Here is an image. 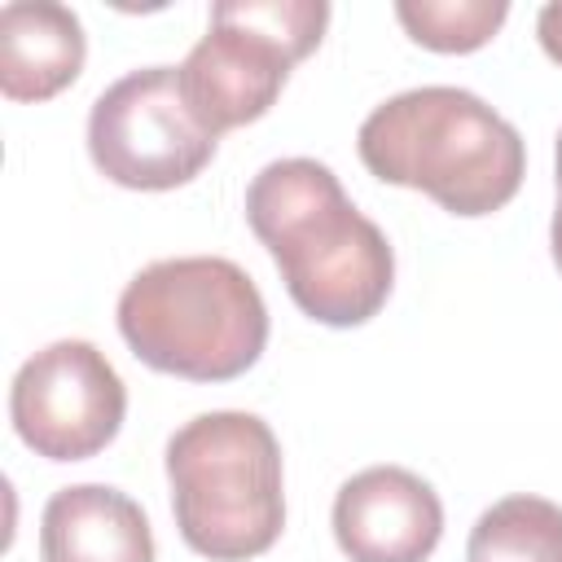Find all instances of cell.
Segmentation results:
<instances>
[{
	"label": "cell",
	"instance_id": "cell-1",
	"mask_svg": "<svg viewBox=\"0 0 562 562\" xmlns=\"http://www.w3.org/2000/svg\"><path fill=\"white\" fill-rule=\"evenodd\" d=\"M246 224L268 246L294 307L316 325L351 329L386 307L395 250L325 162H268L246 189Z\"/></svg>",
	"mask_w": 562,
	"mask_h": 562
},
{
	"label": "cell",
	"instance_id": "cell-2",
	"mask_svg": "<svg viewBox=\"0 0 562 562\" xmlns=\"http://www.w3.org/2000/svg\"><path fill=\"white\" fill-rule=\"evenodd\" d=\"M360 162L382 184L417 189L448 215L479 220L514 202L527 145L483 97L448 83L408 88L369 110L356 132Z\"/></svg>",
	"mask_w": 562,
	"mask_h": 562
},
{
	"label": "cell",
	"instance_id": "cell-3",
	"mask_svg": "<svg viewBox=\"0 0 562 562\" xmlns=\"http://www.w3.org/2000/svg\"><path fill=\"white\" fill-rule=\"evenodd\" d=\"M132 356L189 382H233L268 347V307L246 268L224 255H180L140 268L119 294Z\"/></svg>",
	"mask_w": 562,
	"mask_h": 562
},
{
	"label": "cell",
	"instance_id": "cell-4",
	"mask_svg": "<svg viewBox=\"0 0 562 562\" xmlns=\"http://www.w3.org/2000/svg\"><path fill=\"white\" fill-rule=\"evenodd\" d=\"M180 540L211 562H246L285 527V474L272 426L241 408L198 413L167 439Z\"/></svg>",
	"mask_w": 562,
	"mask_h": 562
},
{
	"label": "cell",
	"instance_id": "cell-5",
	"mask_svg": "<svg viewBox=\"0 0 562 562\" xmlns=\"http://www.w3.org/2000/svg\"><path fill=\"white\" fill-rule=\"evenodd\" d=\"M329 26L325 0H220L206 35L176 66L193 114L215 132L263 119L290 70L316 53Z\"/></svg>",
	"mask_w": 562,
	"mask_h": 562
},
{
	"label": "cell",
	"instance_id": "cell-6",
	"mask_svg": "<svg viewBox=\"0 0 562 562\" xmlns=\"http://www.w3.org/2000/svg\"><path fill=\"white\" fill-rule=\"evenodd\" d=\"M215 145L220 136L193 114L176 66L127 70L88 110V158L119 189H180L202 176Z\"/></svg>",
	"mask_w": 562,
	"mask_h": 562
},
{
	"label": "cell",
	"instance_id": "cell-7",
	"mask_svg": "<svg viewBox=\"0 0 562 562\" xmlns=\"http://www.w3.org/2000/svg\"><path fill=\"white\" fill-rule=\"evenodd\" d=\"M127 413V386L101 347L57 338L40 347L9 386V422L44 461H88L114 443Z\"/></svg>",
	"mask_w": 562,
	"mask_h": 562
},
{
	"label": "cell",
	"instance_id": "cell-8",
	"mask_svg": "<svg viewBox=\"0 0 562 562\" xmlns=\"http://www.w3.org/2000/svg\"><path fill=\"white\" fill-rule=\"evenodd\" d=\"M329 522L351 562H426L443 536V505L422 474L369 465L338 487Z\"/></svg>",
	"mask_w": 562,
	"mask_h": 562
},
{
	"label": "cell",
	"instance_id": "cell-9",
	"mask_svg": "<svg viewBox=\"0 0 562 562\" xmlns=\"http://www.w3.org/2000/svg\"><path fill=\"white\" fill-rule=\"evenodd\" d=\"M44 562H154L145 509L105 483L57 487L40 514Z\"/></svg>",
	"mask_w": 562,
	"mask_h": 562
},
{
	"label": "cell",
	"instance_id": "cell-10",
	"mask_svg": "<svg viewBox=\"0 0 562 562\" xmlns=\"http://www.w3.org/2000/svg\"><path fill=\"white\" fill-rule=\"evenodd\" d=\"M88 57L83 22L53 0H9L0 9V92L9 101H48L66 92Z\"/></svg>",
	"mask_w": 562,
	"mask_h": 562
},
{
	"label": "cell",
	"instance_id": "cell-11",
	"mask_svg": "<svg viewBox=\"0 0 562 562\" xmlns=\"http://www.w3.org/2000/svg\"><path fill=\"white\" fill-rule=\"evenodd\" d=\"M465 562H562V505L531 492L487 505L470 527Z\"/></svg>",
	"mask_w": 562,
	"mask_h": 562
},
{
	"label": "cell",
	"instance_id": "cell-12",
	"mask_svg": "<svg viewBox=\"0 0 562 562\" xmlns=\"http://www.w3.org/2000/svg\"><path fill=\"white\" fill-rule=\"evenodd\" d=\"M400 26L430 53H474L509 18L505 0H400Z\"/></svg>",
	"mask_w": 562,
	"mask_h": 562
},
{
	"label": "cell",
	"instance_id": "cell-13",
	"mask_svg": "<svg viewBox=\"0 0 562 562\" xmlns=\"http://www.w3.org/2000/svg\"><path fill=\"white\" fill-rule=\"evenodd\" d=\"M536 40H540L544 57L562 66V0H549V4L536 13Z\"/></svg>",
	"mask_w": 562,
	"mask_h": 562
},
{
	"label": "cell",
	"instance_id": "cell-14",
	"mask_svg": "<svg viewBox=\"0 0 562 562\" xmlns=\"http://www.w3.org/2000/svg\"><path fill=\"white\" fill-rule=\"evenodd\" d=\"M549 250H553V263H558V272H562V193H558L553 224H549Z\"/></svg>",
	"mask_w": 562,
	"mask_h": 562
},
{
	"label": "cell",
	"instance_id": "cell-15",
	"mask_svg": "<svg viewBox=\"0 0 562 562\" xmlns=\"http://www.w3.org/2000/svg\"><path fill=\"white\" fill-rule=\"evenodd\" d=\"M553 180H558V193H562V132H558V145H553Z\"/></svg>",
	"mask_w": 562,
	"mask_h": 562
}]
</instances>
